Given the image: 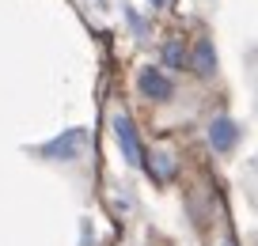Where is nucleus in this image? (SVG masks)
Listing matches in <instances>:
<instances>
[{"label": "nucleus", "mask_w": 258, "mask_h": 246, "mask_svg": "<svg viewBox=\"0 0 258 246\" xmlns=\"http://www.w3.org/2000/svg\"><path fill=\"white\" fill-rule=\"evenodd\" d=\"M137 91L145 99H152V103H167V99L175 95V84H171L156 64H148V68H141V76H137Z\"/></svg>", "instance_id": "2"}, {"label": "nucleus", "mask_w": 258, "mask_h": 246, "mask_svg": "<svg viewBox=\"0 0 258 246\" xmlns=\"http://www.w3.org/2000/svg\"><path fill=\"white\" fill-rule=\"evenodd\" d=\"M235 140H239V125H235L232 118H217V121L209 125V144H213L217 151H232Z\"/></svg>", "instance_id": "4"}, {"label": "nucleus", "mask_w": 258, "mask_h": 246, "mask_svg": "<svg viewBox=\"0 0 258 246\" xmlns=\"http://www.w3.org/2000/svg\"><path fill=\"white\" fill-rule=\"evenodd\" d=\"M190 64L198 68V76H213V72H217V49H213V42H209V38H202L198 46H194Z\"/></svg>", "instance_id": "5"}, {"label": "nucleus", "mask_w": 258, "mask_h": 246, "mask_svg": "<svg viewBox=\"0 0 258 246\" xmlns=\"http://www.w3.org/2000/svg\"><path fill=\"white\" fill-rule=\"evenodd\" d=\"M141 163H145V171L156 182H167V178L175 175V159H171L167 151H152V159H141Z\"/></svg>", "instance_id": "6"}, {"label": "nucleus", "mask_w": 258, "mask_h": 246, "mask_svg": "<svg viewBox=\"0 0 258 246\" xmlns=\"http://www.w3.org/2000/svg\"><path fill=\"white\" fill-rule=\"evenodd\" d=\"M148 4H152V8H167V0H148Z\"/></svg>", "instance_id": "8"}, {"label": "nucleus", "mask_w": 258, "mask_h": 246, "mask_svg": "<svg viewBox=\"0 0 258 246\" xmlns=\"http://www.w3.org/2000/svg\"><path fill=\"white\" fill-rule=\"evenodd\" d=\"M114 136H118V144H121L125 163H129V167H141V159H145V151H141V136H137V129H133V121H129L125 114H114Z\"/></svg>", "instance_id": "3"}, {"label": "nucleus", "mask_w": 258, "mask_h": 246, "mask_svg": "<svg viewBox=\"0 0 258 246\" xmlns=\"http://www.w3.org/2000/svg\"><path fill=\"white\" fill-rule=\"evenodd\" d=\"M88 140H91V133L76 125V129H64V133H61V136H53V140H46L38 151H42L46 159H53V163H73V159H80V155H84Z\"/></svg>", "instance_id": "1"}, {"label": "nucleus", "mask_w": 258, "mask_h": 246, "mask_svg": "<svg viewBox=\"0 0 258 246\" xmlns=\"http://www.w3.org/2000/svg\"><path fill=\"white\" fill-rule=\"evenodd\" d=\"M163 64H167V68H186V64H190V53L182 49V42H167V49H163Z\"/></svg>", "instance_id": "7"}, {"label": "nucleus", "mask_w": 258, "mask_h": 246, "mask_svg": "<svg viewBox=\"0 0 258 246\" xmlns=\"http://www.w3.org/2000/svg\"><path fill=\"white\" fill-rule=\"evenodd\" d=\"M224 246H232V242H224Z\"/></svg>", "instance_id": "9"}]
</instances>
